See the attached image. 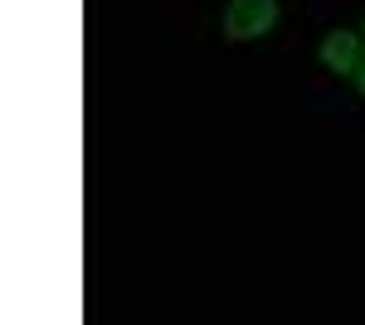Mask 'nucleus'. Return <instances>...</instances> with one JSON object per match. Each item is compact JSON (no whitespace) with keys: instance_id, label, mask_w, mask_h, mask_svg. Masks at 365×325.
<instances>
[{"instance_id":"nucleus-1","label":"nucleus","mask_w":365,"mask_h":325,"mask_svg":"<svg viewBox=\"0 0 365 325\" xmlns=\"http://www.w3.org/2000/svg\"><path fill=\"white\" fill-rule=\"evenodd\" d=\"M278 25V0H229L225 10V39L244 44V39H263Z\"/></svg>"},{"instance_id":"nucleus-3","label":"nucleus","mask_w":365,"mask_h":325,"mask_svg":"<svg viewBox=\"0 0 365 325\" xmlns=\"http://www.w3.org/2000/svg\"><path fill=\"white\" fill-rule=\"evenodd\" d=\"M351 78H356V87L365 92V54H361V63H356V73H351Z\"/></svg>"},{"instance_id":"nucleus-4","label":"nucleus","mask_w":365,"mask_h":325,"mask_svg":"<svg viewBox=\"0 0 365 325\" xmlns=\"http://www.w3.org/2000/svg\"><path fill=\"white\" fill-rule=\"evenodd\" d=\"M361 39H365V25H361Z\"/></svg>"},{"instance_id":"nucleus-2","label":"nucleus","mask_w":365,"mask_h":325,"mask_svg":"<svg viewBox=\"0 0 365 325\" xmlns=\"http://www.w3.org/2000/svg\"><path fill=\"white\" fill-rule=\"evenodd\" d=\"M361 34H351V29H331L327 39H322V63L331 68V73H356V63H361Z\"/></svg>"}]
</instances>
